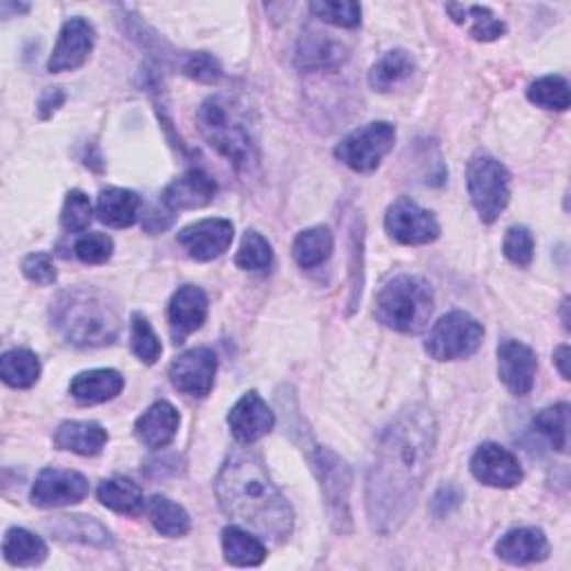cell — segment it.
<instances>
[{
    "label": "cell",
    "instance_id": "1",
    "mask_svg": "<svg viewBox=\"0 0 571 571\" xmlns=\"http://www.w3.org/2000/svg\"><path fill=\"white\" fill-rule=\"evenodd\" d=\"M436 438V417L422 404L404 408L384 428L367 478V514L380 536L395 534L415 510Z\"/></svg>",
    "mask_w": 571,
    "mask_h": 571
},
{
    "label": "cell",
    "instance_id": "2",
    "mask_svg": "<svg viewBox=\"0 0 571 571\" xmlns=\"http://www.w3.org/2000/svg\"><path fill=\"white\" fill-rule=\"evenodd\" d=\"M214 493L224 514L255 536L277 545L291 538L295 525L293 507L272 484L255 454L233 451L214 480Z\"/></svg>",
    "mask_w": 571,
    "mask_h": 571
},
{
    "label": "cell",
    "instance_id": "3",
    "mask_svg": "<svg viewBox=\"0 0 571 571\" xmlns=\"http://www.w3.org/2000/svg\"><path fill=\"white\" fill-rule=\"evenodd\" d=\"M52 322L60 335L75 346H108L119 337L121 317L110 300L90 289L65 291L52 306Z\"/></svg>",
    "mask_w": 571,
    "mask_h": 571
},
{
    "label": "cell",
    "instance_id": "4",
    "mask_svg": "<svg viewBox=\"0 0 571 571\" xmlns=\"http://www.w3.org/2000/svg\"><path fill=\"white\" fill-rule=\"evenodd\" d=\"M197 119L205 141L237 170H248L257 164V138L250 110L239 99L228 94L210 97L199 108Z\"/></svg>",
    "mask_w": 571,
    "mask_h": 571
},
{
    "label": "cell",
    "instance_id": "5",
    "mask_svg": "<svg viewBox=\"0 0 571 571\" xmlns=\"http://www.w3.org/2000/svg\"><path fill=\"white\" fill-rule=\"evenodd\" d=\"M434 313V291L422 277L400 275L382 286L376 298V317L387 328L417 335L428 326Z\"/></svg>",
    "mask_w": 571,
    "mask_h": 571
},
{
    "label": "cell",
    "instance_id": "6",
    "mask_svg": "<svg viewBox=\"0 0 571 571\" xmlns=\"http://www.w3.org/2000/svg\"><path fill=\"white\" fill-rule=\"evenodd\" d=\"M512 175L497 159L478 155L467 168V188L471 203L484 224H493L505 212L512 197Z\"/></svg>",
    "mask_w": 571,
    "mask_h": 571
},
{
    "label": "cell",
    "instance_id": "7",
    "mask_svg": "<svg viewBox=\"0 0 571 571\" xmlns=\"http://www.w3.org/2000/svg\"><path fill=\"white\" fill-rule=\"evenodd\" d=\"M311 467L320 480L326 510L331 516V523L335 531L348 534L352 529V518H350V469L348 464L331 449L326 447H315L311 454Z\"/></svg>",
    "mask_w": 571,
    "mask_h": 571
},
{
    "label": "cell",
    "instance_id": "8",
    "mask_svg": "<svg viewBox=\"0 0 571 571\" xmlns=\"http://www.w3.org/2000/svg\"><path fill=\"white\" fill-rule=\"evenodd\" d=\"M482 337L484 328L475 317L464 311H454L436 322L424 342V348L438 362L462 360V357L473 355L482 346Z\"/></svg>",
    "mask_w": 571,
    "mask_h": 571
},
{
    "label": "cell",
    "instance_id": "9",
    "mask_svg": "<svg viewBox=\"0 0 571 571\" xmlns=\"http://www.w3.org/2000/svg\"><path fill=\"white\" fill-rule=\"evenodd\" d=\"M395 127L387 121L369 123L339 141L335 157L355 172H373L393 150Z\"/></svg>",
    "mask_w": 571,
    "mask_h": 571
},
{
    "label": "cell",
    "instance_id": "10",
    "mask_svg": "<svg viewBox=\"0 0 571 571\" xmlns=\"http://www.w3.org/2000/svg\"><path fill=\"white\" fill-rule=\"evenodd\" d=\"M384 226L389 237L402 246H424L440 237V224L434 212L424 210L408 197H400L389 205Z\"/></svg>",
    "mask_w": 571,
    "mask_h": 571
},
{
    "label": "cell",
    "instance_id": "11",
    "mask_svg": "<svg viewBox=\"0 0 571 571\" xmlns=\"http://www.w3.org/2000/svg\"><path fill=\"white\" fill-rule=\"evenodd\" d=\"M90 484L79 471L43 469L32 486V503L43 510L79 505L86 500Z\"/></svg>",
    "mask_w": 571,
    "mask_h": 571
},
{
    "label": "cell",
    "instance_id": "12",
    "mask_svg": "<svg viewBox=\"0 0 571 571\" xmlns=\"http://www.w3.org/2000/svg\"><path fill=\"white\" fill-rule=\"evenodd\" d=\"M217 355L210 348H192L179 355L170 367V380L175 389L190 398H205L217 378Z\"/></svg>",
    "mask_w": 571,
    "mask_h": 571
},
{
    "label": "cell",
    "instance_id": "13",
    "mask_svg": "<svg viewBox=\"0 0 571 571\" xmlns=\"http://www.w3.org/2000/svg\"><path fill=\"white\" fill-rule=\"evenodd\" d=\"M235 237V226L228 220H201L186 226L177 242L194 261H212L222 257Z\"/></svg>",
    "mask_w": 571,
    "mask_h": 571
},
{
    "label": "cell",
    "instance_id": "14",
    "mask_svg": "<svg viewBox=\"0 0 571 571\" xmlns=\"http://www.w3.org/2000/svg\"><path fill=\"white\" fill-rule=\"evenodd\" d=\"M94 38H97V32L90 21H86L81 16L69 19L60 30L56 47L47 63L52 75L79 69L90 58V54L94 49Z\"/></svg>",
    "mask_w": 571,
    "mask_h": 571
},
{
    "label": "cell",
    "instance_id": "15",
    "mask_svg": "<svg viewBox=\"0 0 571 571\" xmlns=\"http://www.w3.org/2000/svg\"><path fill=\"white\" fill-rule=\"evenodd\" d=\"M471 473L486 486L512 489L523 482L525 473L518 458L500 445L486 443L471 456Z\"/></svg>",
    "mask_w": 571,
    "mask_h": 571
},
{
    "label": "cell",
    "instance_id": "16",
    "mask_svg": "<svg viewBox=\"0 0 571 571\" xmlns=\"http://www.w3.org/2000/svg\"><path fill=\"white\" fill-rule=\"evenodd\" d=\"M536 352L516 339H505L497 346V373L514 395H529L536 382Z\"/></svg>",
    "mask_w": 571,
    "mask_h": 571
},
{
    "label": "cell",
    "instance_id": "17",
    "mask_svg": "<svg viewBox=\"0 0 571 571\" xmlns=\"http://www.w3.org/2000/svg\"><path fill=\"white\" fill-rule=\"evenodd\" d=\"M231 432L237 443L253 445L268 436L275 426V413L261 400L259 393L250 391L237 400V404L228 413Z\"/></svg>",
    "mask_w": 571,
    "mask_h": 571
},
{
    "label": "cell",
    "instance_id": "18",
    "mask_svg": "<svg viewBox=\"0 0 571 571\" xmlns=\"http://www.w3.org/2000/svg\"><path fill=\"white\" fill-rule=\"evenodd\" d=\"M214 194H217V181H214L208 172L192 168L164 190L161 203L172 212L197 210L208 205L214 199Z\"/></svg>",
    "mask_w": 571,
    "mask_h": 571
},
{
    "label": "cell",
    "instance_id": "19",
    "mask_svg": "<svg viewBox=\"0 0 571 571\" xmlns=\"http://www.w3.org/2000/svg\"><path fill=\"white\" fill-rule=\"evenodd\" d=\"M208 317V298L199 286H181L168 306V322L175 342H183L190 333L199 331Z\"/></svg>",
    "mask_w": 571,
    "mask_h": 571
},
{
    "label": "cell",
    "instance_id": "20",
    "mask_svg": "<svg viewBox=\"0 0 571 571\" xmlns=\"http://www.w3.org/2000/svg\"><path fill=\"white\" fill-rule=\"evenodd\" d=\"M179 424H181L179 411L170 402L161 400V402H155L146 413L136 419L134 434L148 449H164L175 440V436L179 432Z\"/></svg>",
    "mask_w": 571,
    "mask_h": 571
},
{
    "label": "cell",
    "instance_id": "21",
    "mask_svg": "<svg viewBox=\"0 0 571 571\" xmlns=\"http://www.w3.org/2000/svg\"><path fill=\"white\" fill-rule=\"evenodd\" d=\"M495 553L500 560L510 564H534L542 562L549 556V542L540 529L523 527L500 538V542L495 545Z\"/></svg>",
    "mask_w": 571,
    "mask_h": 571
},
{
    "label": "cell",
    "instance_id": "22",
    "mask_svg": "<svg viewBox=\"0 0 571 571\" xmlns=\"http://www.w3.org/2000/svg\"><path fill=\"white\" fill-rule=\"evenodd\" d=\"M108 440L110 436L99 422H63L54 434V445L58 449L79 456H99Z\"/></svg>",
    "mask_w": 571,
    "mask_h": 571
},
{
    "label": "cell",
    "instance_id": "23",
    "mask_svg": "<svg viewBox=\"0 0 571 571\" xmlns=\"http://www.w3.org/2000/svg\"><path fill=\"white\" fill-rule=\"evenodd\" d=\"M125 387V380L114 369H94L79 373L69 384L71 398L83 404H101L114 400Z\"/></svg>",
    "mask_w": 571,
    "mask_h": 571
},
{
    "label": "cell",
    "instance_id": "24",
    "mask_svg": "<svg viewBox=\"0 0 571 571\" xmlns=\"http://www.w3.org/2000/svg\"><path fill=\"white\" fill-rule=\"evenodd\" d=\"M346 56H348V52L339 41H335L326 34H309L298 45L295 63L300 69L317 71V69L339 67L346 60Z\"/></svg>",
    "mask_w": 571,
    "mask_h": 571
},
{
    "label": "cell",
    "instance_id": "25",
    "mask_svg": "<svg viewBox=\"0 0 571 571\" xmlns=\"http://www.w3.org/2000/svg\"><path fill=\"white\" fill-rule=\"evenodd\" d=\"M97 214L112 228H130L138 222L141 197L125 188H108L99 194Z\"/></svg>",
    "mask_w": 571,
    "mask_h": 571
},
{
    "label": "cell",
    "instance_id": "26",
    "mask_svg": "<svg viewBox=\"0 0 571 571\" xmlns=\"http://www.w3.org/2000/svg\"><path fill=\"white\" fill-rule=\"evenodd\" d=\"M97 497L103 507L123 516H141L146 512V497L136 482L127 478L103 480L97 489Z\"/></svg>",
    "mask_w": 571,
    "mask_h": 571
},
{
    "label": "cell",
    "instance_id": "27",
    "mask_svg": "<svg viewBox=\"0 0 571 571\" xmlns=\"http://www.w3.org/2000/svg\"><path fill=\"white\" fill-rule=\"evenodd\" d=\"M447 14L454 19V23L462 25L475 41H482V43L497 41L507 32V25L486 8L451 3V5H447Z\"/></svg>",
    "mask_w": 571,
    "mask_h": 571
},
{
    "label": "cell",
    "instance_id": "28",
    "mask_svg": "<svg viewBox=\"0 0 571 571\" xmlns=\"http://www.w3.org/2000/svg\"><path fill=\"white\" fill-rule=\"evenodd\" d=\"M413 71H415V63L411 54L404 49H393L371 67L369 83L378 92H393L395 88H400L404 81L411 79Z\"/></svg>",
    "mask_w": 571,
    "mask_h": 571
},
{
    "label": "cell",
    "instance_id": "29",
    "mask_svg": "<svg viewBox=\"0 0 571 571\" xmlns=\"http://www.w3.org/2000/svg\"><path fill=\"white\" fill-rule=\"evenodd\" d=\"M52 534L60 540H75L92 547H110V531L88 516H60L49 525Z\"/></svg>",
    "mask_w": 571,
    "mask_h": 571
},
{
    "label": "cell",
    "instance_id": "30",
    "mask_svg": "<svg viewBox=\"0 0 571 571\" xmlns=\"http://www.w3.org/2000/svg\"><path fill=\"white\" fill-rule=\"evenodd\" d=\"M222 547H224L226 560L235 567H257L266 560L264 542L257 536H253L250 531H244L235 525L224 529Z\"/></svg>",
    "mask_w": 571,
    "mask_h": 571
},
{
    "label": "cell",
    "instance_id": "31",
    "mask_svg": "<svg viewBox=\"0 0 571 571\" xmlns=\"http://www.w3.org/2000/svg\"><path fill=\"white\" fill-rule=\"evenodd\" d=\"M0 376L3 382L12 389H30L41 378V362L36 352L27 348H14L8 350L0 360Z\"/></svg>",
    "mask_w": 571,
    "mask_h": 571
},
{
    "label": "cell",
    "instance_id": "32",
    "mask_svg": "<svg viewBox=\"0 0 571 571\" xmlns=\"http://www.w3.org/2000/svg\"><path fill=\"white\" fill-rule=\"evenodd\" d=\"M3 553L14 567H36L47 558V545L36 534L14 527L5 534Z\"/></svg>",
    "mask_w": 571,
    "mask_h": 571
},
{
    "label": "cell",
    "instance_id": "33",
    "mask_svg": "<svg viewBox=\"0 0 571 571\" xmlns=\"http://www.w3.org/2000/svg\"><path fill=\"white\" fill-rule=\"evenodd\" d=\"M146 512L150 516V523L161 536L168 538H181L190 531V516L188 512L172 503L166 495H153L146 505Z\"/></svg>",
    "mask_w": 571,
    "mask_h": 571
},
{
    "label": "cell",
    "instance_id": "34",
    "mask_svg": "<svg viewBox=\"0 0 571 571\" xmlns=\"http://www.w3.org/2000/svg\"><path fill=\"white\" fill-rule=\"evenodd\" d=\"M333 253V233L326 226H315L298 235L293 244V257L302 268H315L324 264Z\"/></svg>",
    "mask_w": 571,
    "mask_h": 571
},
{
    "label": "cell",
    "instance_id": "35",
    "mask_svg": "<svg viewBox=\"0 0 571 571\" xmlns=\"http://www.w3.org/2000/svg\"><path fill=\"white\" fill-rule=\"evenodd\" d=\"M534 426H536V432L542 434L558 454L567 451V445H569V404L567 402L542 408L534 417Z\"/></svg>",
    "mask_w": 571,
    "mask_h": 571
},
{
    "label": "cell",
    "instance_id": "36",
    "mask_svg": "<svg viewBox=\"0 0 571 571\" xmlns=\"http://www.w3.org/2000/svg\"><path fill=\"white\" fill-rule=\"evenodd\" d=\"M527 99L545 110L564 112L569 108V81L560 75L538 79L529 86Z\"/></svg>",
    "mask_w": 571,
    "mask_h": 571
},
{
    "label": "cell",
    "instance_id": "37",
    "mask_svg": "<svg viewBox=\"0 0 571 571\" xmlns=\"http://www.w3.org/2000/svg\"><path fill=\"white\" fill-rule=\"evenodd\" d=\"M130 337H132L130 339L132 350H134V355L138 357L143 365L159 362L164 346H161L155 328L150 326V322L143 317L141 313H134V317H132V333H130Z\"/></svg>",
    "mask_w": 571,
    "mask_h": 571
},
{
    "label": "cell",
    "instance_id": "38",
    "mask_svg": "<svg viewBox=\"0 0 571 571\" xmlns=\"http://www.w3.org/2000/svg\"><path fill=\"white\" fill-rule=\"evenodd\" d=\"M92 217H94V210L90 197L81 190L67 192L60 212V226L67 233H86L92 224Z\"/></svg>",
    "mask_w": 571,
    "mask_h": 571
},
{
    "label": "cell",
    "instance_id": "39",
    "mask_svg": "<svg viewBox=\"0 0 571 571\" xmlns=\"http://www.w3.org/2000/svg\"><path fill=\"white\" fill-rule=\"evenodd\" d=\"M311 12L322 19L324 23H331L335 27L355 30L362 23V10L357 3H346V0H322V3H313Z\"/></svg>",
    "mask_w": 571,
    "mask_h": 571
},
{
    "label": "cell",
    "instance_id": "40",
    "mask_svg": "<svg viewBox=\"0 0 571 571\" xmlns=\"http://www.w3.org/2000/svg\"><path fill=\"white\" fill-rule=\"evenodd\" d=\"M235 264L242 270H266L272 264V248L268 244L266 237H261L259 233H246L242 239V246L237 250Z\"/></svg>",
    "mask_w": 571,
    "mask_h": 571
},
{
    "label": "cell",
    "instance_id": "41",
    "mask_svg": "<svg viewBox=\"0 0 571 571\" xmlns=\"http://www.w3.org/2000/svg\"><path fill=\"white\" fill-rule=\"evenodd\" d=\"M503 253L518 268L531 266V261H534V235L525 226L510 228L507 235H505Z\"/></svg>",
    "mask_w": 571,
    "mask_h": 571
},
{
    "label": "cell",
    "instance_id": "42",
    "mask_svg": "<svg viewBox=\"0 0 571 571\" xmlns=\"http://www.w3.org/2000/svg\"><path fill=\"white\" fill-rule=\"evenodd\" d=\"M75 253L77 257L83 261V264H90V266H99V264H105L112 253H114V242L103 235V233H88L83 235L77 246H75Z\"/></svg>",
    "mask_w": 571,
    "mask_h": 571
},
{
    "label": "cell",
    "instance_id": "43",
    "mask_svg": "<svg viewBox=\"0 0 571 571\" xmlns=\"http://www.w3.org/2000/svg\"><path fill=\"white\" fill-rule=\"evenodd\" d=\"M183 75L199 83H217L224 77V71L217 58L205 52H199L183 63Z\"/></svg>",
    "mask_w": 571,
    "mask_h": 571
},
{
    "label": "cell",
    "instance_id": "44",
    "mask_svg": "<svg viewBox=\"0 0 571 571\" xmlns=\"http://www.w3.org/2000/svg\"><path fill=\"white\" fill-rule=\"evenodd\" d=\"M23 275L34 281V283H41V286H52L58 277L56 272V266L52 264V259L43 253H34V255H27L23 259Z\"/></svg>",
    "mask_w": 571,
    "mask_h": 571
},
{
    "label": "cell",
    "instance_id": "45",
    "mask_svg": "<svg viewBox=\"0 0 571 571\" xmlns=\"http://www.w3.org/2000/svg\"><path fill=\"white\" fill-rule=\"evenodd\" d=\"M63 101H65V94H63V90H58V88H49L47 92H43V97H41V101H38V114H41V119H49V116L63 105Z\"/></svg>",
    "mask_w": 571,
    "mask_h": 571
},
{
    "label": "cell",
    "instance_id": "46",
    "mask_svg": "<svg viewBox=\"0 0 571 571\" xmlns=\"http://www.w3.org/2000/svg\"><path fill=\"white\" fill-rule=\"evenodd\" d=\"M451 500H458V503H460L462 495H460V493H456L451 486H449V489H440V491H438V495L434 497V510H438L440 505H445V507L440 510V514H438V516H447V514L451 512Z\"/></svg>",
    "mask_w": 571,
    "mask_h": 571
},
{
    "label": "cell",
    "instance_id": "47",
    "mask_svg": "<svg viewBox=\"0 0 571 571\" xmlns=\"http://www.w3.org/2000/svg\"><path fill=\"white\" fill-rule=\"evenodd\" d=\"M553 362H556L560 376H562L564 380H569L571 376H569V346H567V344H562V346L556 348V352H553Z\"/></svg>",
    "mask_w": 571,
    "mask_h": 571
}]
</instances>
